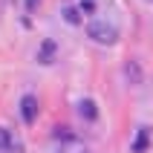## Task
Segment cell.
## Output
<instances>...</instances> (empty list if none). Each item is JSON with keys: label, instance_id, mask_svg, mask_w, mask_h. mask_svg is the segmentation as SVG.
Wrapping results in <instances>:
<instances>
[{"label": "cell", "instance_id": "2", "mask_svg": "<svg viewBox=\"0 0 153 153\" xmlns=\"http://www.w3.org/2000/svg\"><path fill=\"white\" fill-rule=\"evenodd\" d=\"M55 139L61 142V153H87L84 142L75 136V133H69L67 127H58V133H55Z\"/></svg>", "mask_w": 153, "mask_h": 153}, {"label": "cell", "instance_id": "8", "mask_svg": "<svg viewBox=\"0 0 153 153\" xmlns=\"http://www.w3.org/2000/svg\"><path fill=\"white\" fill-rule=\"evenodd\" d=\"M0 145L6 147V150H20V142H17V139H12V133H9L6 127H0Z\"/></svg>", "mask_w": 153, "mask_h": 153}, {"label": "cell", "instance_id": "10", "mask_svg": "<svg viewBox=\"0 0 153 153\" xmlns=\"http://www.w3.org/2000/svg\"><path fill=\"white\" fill-rule=\"evenodd\" d=\"M78 9H81V15H93V12H95V3H93V0H81Z\"/></svg>", "mask_w": 153, "mask_h": 153}, {"label": "cell", "instance_id": "7", "mask_svg": "<svg viewBox=\"0 0 153 153\" xmlns=\"http://www.w3.org/2000/svg\"><path fill=\"white\" fill-rule=\"evenodd\" d=\"M124 75L130 78V84H142V67H139L136 61H127V67H124Z\"/></svg>", "mask_w": 153, "mask_h": 153}, {"label": "cell", "instance_id": "4", "mask_svg": "<svg viewBox=\"0 0 153 153\" xmlns=\"http://www.w3.org/2000/svg\"><path fill=\"white\" fill-rule=\"evenodd\" d=\"M55 52H58V43L52 41V38H46V41L38 46V61H41V64H52V61H55Z\"/></svg>", "mask_w": 153, "mask_h": 153}, {"label": "cell", "instance_id": "3", "mask_svg": "<svg viewBox=\"0 0 153 153\" xmlns=\"http://www.w3.org/2000/svg\"><path fill=\"white\" fill-rule=\"evenodd\" d=\"M20 116H23L26 124H35V119H38V98L35 95H23L20 98Z\"/></svg>", "mask_w": 153, "mask_h": 153}, {"label": "cell", "instance_id": "6", "mask_svg": "<svg viewBox=\"0 0 153 153\" xmlns=\"http://www.w3.org/2000/svg\"><path fill=\"white\" fill-rule=\"evenodd\" d=\"M78 113H81L87 121H95V119H98V110H95V101H93V98H84V101L78 104Z\"/></svg>", "mask_w": 153, "mask_h": 153}, {"label": "cell", "instance_id": "1", "mask_svg": "<svg viewBox=\"0 0 153 153\" xmlns=\"http://www.w3.org/2000/svg\"><path fill=\"white\" fill-rule=\"evenodd\" d=\"M87 38L95 43H101V46H113V43L119 41V29L107 20H90L87 23Z\"/></svg>", "mask_w": 153, "mask_h": 153}, {"label": "cell", "instance_id": "5", "mask_svg": "<svg viewBox=\"0 0 153 153\" xmlns=\"http://www.w3.org/2000/svg\"><path fill=\"white\" fill-rule=\"evenodd\" d=\"M147 145H150V130L142 127V130L136 133V139H133V147H130V150H133V153H145Z\"/></svg>", "mask_w": 153, "mask_h": 153}, {"label": "cell", "instance_id": "9", "mask_svg": "<svg viewBox=\"0 0 153 153\" xmlns=\"http://www.w3.org/2000/svg\"><path fill=\"white\" fill-rule=\"evenodd\" d=\"M64 20H67L69 26H78V23H81V9H78V6H67V9H64Z\"/></svg>", "mask_w": 153, "mask_h": 153}]
</instances>
